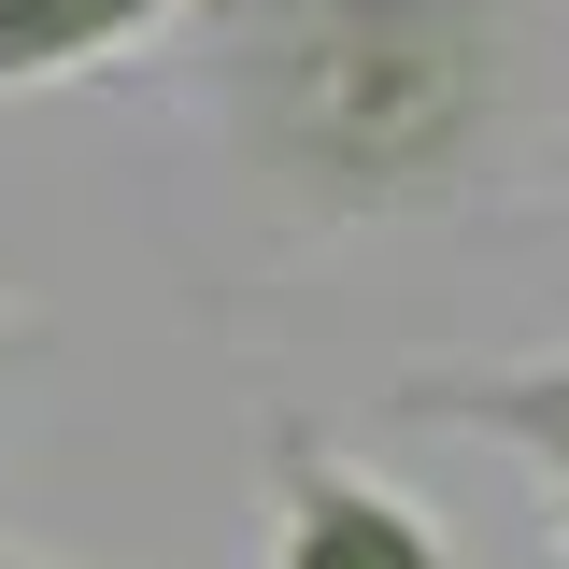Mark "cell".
Returning a JSON list of instances; mask_svg holds the SVG:
<instances>
[{
    "mask_svg": "<svg viewBox=\"0 0 569 569\" xmlns=\"http://www.w3.org/2000/svg\"><path fill=\"white\" fill-rule=\"evenodd\" d=\"M186 100L284 228H413L512 186L556 100L541 0H186Z\"/></svg>",
    "mask_w": 569,
    "mask_h": 569,
    "instance_id": "cell-1",
    "label": "cell"
},
{
    "mask_svg": "<svg viewBox=\"0 0 569 569\" xmlns=\"http://www.w3.org/2000/svg\"><path fill=\"white\" fill-rule=\"evenodd\" d=\"M271 569H456V541L413 485L356 470L313 427H271Z\"/></svg>",
    "mask_w": 569,
    "mask_h": 569,
    "instance_id": "cell-2",
    "label": "cell"
},
{
    "mask_svg": "<svg viewBox=\"0 0 569 569\" xmlns=\"http://www.w3.org/2000/svg\"><path fill=\"white\" fill-rule=\"evenodd\" d=\"M399 413L512 441L556 498V569H569V342L556 356H427V370H399Z\"/></svg>",
    "mask_w": 569,
    "mask_h": 569,
    "instance_id": "cell-3",
    "label": "cell"
},
{
    "mask_svg": "<svg viewBox=\"0 0 569 569\" xmlns=\"http://www.w3.org/2000/svg\"><path fill=\"white\" fill-rule=\"evenodd\" d=\"M186 0H0V100L14 86H71V71H114L129 43H157Z\"/></svg>",
    "mask_w": 569,
    "mask_h": 569,
    "instance_id": "cell-4",
    "label": "cell"
},
{
    "mask_svg": "<svg viewBox=\"0 0 569 569\" xmlns=\"http://www.w3.org/2000/svg\"><path fill=\"white\" fill-rule=\"evenodd\" d=\"M14 356H29V328H14V299H0V370H14Z\"/></svg>",
    "mask_w": 569,
    "mask_h": 569,
    "instance_id": "cell-5",
    "label": "cell"
},
{
    "mask_svg": "<svg viewBox=\"0 0 569 569\" xmlns=\"http://www.w3.org/2000/svg\"><path fill=\"white\" fill-rule=\"evenodd\" d=\"M0 569H58V556H14V541H0Z\"/></svg>",
    "mask_w": 569,
    "mask_h": 569,
    "instance_id": "cell-6",
    "label": "cell"
}]
</instances>
